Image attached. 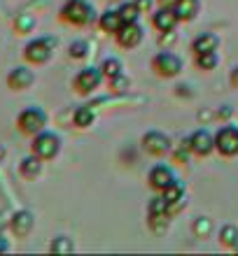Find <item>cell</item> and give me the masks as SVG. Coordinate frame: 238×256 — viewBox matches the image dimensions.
<instances>
[{
	"label": "cell",
	"mask_w": 238,
	"mask_h": 256,
	"mask_svg": "<svg viewBox=\"0 0 238 256\" xmlns=\"http://www.w3.org/2000/svg\"><path fill=\"white\" fill-rule=\"evenodd\" d=\"M35 226V214L31 210H17L10 219V230H12L17 238H26L31 236V230Z\"/></svg>",
	"instance_id": "10"
},
{
	"label": "cell",
	"mask_w": 238,
	"mask_h": 256,
	"mask_svg": "<svg viewBox=\"0 0 238 256\" xmlns=\"http://www.w3.org/2000/svg\"><path fill=\"white\" fill-rule=\"evenodd\" d=\"M161 212H168V200L163 196H157L150 200V214H161Z\"/></svg>",
	"instance_id": "31"
},
{
	"label": "cell",
	"mask_w": 238,
	"mask_h": 256,
	"mask_svg": "<svg viewBox=\"0 0 238 256\" xmlns=\"http://www.w3.org/2000/svg\"><path fill=\"white\" fill-rule=\"evenodd\" d=\"M59 40L56 38H35L24 47V61L31 66H45L52 58Z\"/></svg>",
	"instance_id": "1"
},
{
	"label": "cell",
	"mask_w": 238,
	"mask_h": 256,
	"mask_svg": "<svg viewBox=\"0 0 238 256\" xmlns=\"http://www.w3.org/2000/svg\"><path fill=\"white\" fill-rule=\"evenodd\" d=\"M150 226L154 233H163L168 228V212H161V214H150Z\"/></svg>",
	"instance_id": "28"
},
{
	"label": "cell",
	"mask_w": 238,
	"mask_h": 256,
	"mask_svg": "<svg viewBox=\"0 0 238 256\" xmlns=\"http://www.w3.org/2000/svg\"><path fill=\"white\" fill-rule=\"evenodd\" d=\"M73 122H75V126L80 128H89L91 124L96 122V112L91 105H84V108H77L75 114H73Z\"/></svg>",
	"instance_id": "20"
},
{
	"label": "cell",
	"mask_w": 238,
	"mask_h": 256,
	"mask_svg": "<svg viewBox=\"0 0 238 256\" xmlns=\"http://www.w3.org/2000/svg\"><path fill=\"white\" fill-rule=\"evenodd\" d=\"M7 158V149H5V144H0V163Z\"/></svg>",
	"instance_id": "39"
},
{
	"label": "cell",
	"mask_w": 238,
	"mask_h": 256,
	"mask_svg": "<svg viewBox=\"0 0 238 256\" xmlns=\"http://www.w3.org/2000/svg\"><path fill=\"white\" fill-rule=\"evenodd\" d=\"M173 182H175V175H173V170H170L168 166H154V168L150 170V184L154 189L163 191Z\"/></svg>",
	"instance_id": "14"
},
{
	"label": "cell",
	"mask_w": 238,
	"mask_h": 256,
	"mask_svg": "<svg viewBox=\"0 0 238 256\" xmlns=\"http://www.w3.org/2000/svg\"><path fill=\"white\" fill-rule=\"evenodd\" d=\"M42 158L40 156H35L33 152H31V156H26V158H21L19 163V175L24 177V180H38V177L42 175Z\"/></svg>",
	"instance_id": "13"
},
{
	"label": "cell",
	"mask_w": 238,
	"mask_h": 256,
	"mask_svg": "<svg viewBox=\"0 0 238 256\" xmlns=\"http://www.w3.org/2000/svg\"><path fill=\"white\" fill-rule=\"evenodd\" d=\"M68 54L70 58H75V61H80V58H87L89 54V42L87 40H73L68 47Z\"/></svg>",
	"instance_id": "23"
},
{
	"label": "cell",
	"mask_w": 238,
	"mask_h": 256,
	"mask_svg": "<svg viewBox=\"0 0 238 256\" xmlns=\"http://www.w3.org/2000/svg\"><path fill=\"white\" fill-rule=\"evenodd\" d=\"M98 24H101V28L105 30V33H117V30L124 26L122 16H119V10H117V12H115V10H108V12L101 16V21H98Z\"/></svg>",
	"instance_id": "19"
},
{
	"label": "cell",
	"mask_w": 238,
	"mask_h": 256,
	"mask_svg": "<svg viewBox=\"0 0 238 256\" xmlns=\"http://www.w3.org/2000/svg\"><path fill=\"white\" fill-rule=\"evenodd\" d=\"M143 149L152 156H163L170 149V138L159 130H150L143 135Z\"/></svg>",
	"instance_id": "11"
},
{
	"label": "cell",
	"mask_w": 238,
	"mask_h": 256,
	"mask_svg": "<svg viewBox=\"0 0 238 256\" xmlns=\"http://www.w3.org/2000/svg\"><path fill=\"white\" fill-rule=\"evenodd\" d=\"M136 5L140 12H150L152 10V0H136Z\"/></svg>",
	"instance_id": "32"
},
{
	"label": "cell",
	"mask_w": 238,
	"mask_h": 256,
	"mask_svg": "<svg viewBox=\"0 0 238 256\" xmlns=\"http://www.w3.org/2000/svg\"><path fill=\"white\" fill-rule=\"evenodd\" d=\"M231 84L233 86H238V66L231 70Z\"/></svg>",
	"instance_id": "37"
},
{
	"label": "cell",
	"mask_w": 238,
	"mask_h": 256,
	"mask_svg": "<svg viewBox=\"0 0 238 256\" xmlns=\"http://www.w3.org/2000/svg\"><path fill=\"white\" fill-rule=\"evenodd\" d=\"M189 144H191V152L196 156H208L215 149V135L208 128H198L196 133L189 138Z\"/></svg>",
	"instance_id": "12"
},
{
	"label": "cell",
	"mask_w": 238,
	"mask_h": 256,
	"mask_svg": "<svg viewBox=\"0 0 238 256\" xmlns=\"http://www.w3.org/2000/svg\"><path fill=\"white\" fill-rule=\"evenodd\" d=\"M217 116H219V119H229V116H231V108H222L217 112Z\"/></svg>",
	"instance_id": "34"
},
{
	"label": "cell",
	"mask_w": 238,
	"mask_h": 256,
	"mask_svg": "<svg viewBox=\"0 0 238 256\" xmlns=\"http://www.w3.org/2000/svg\"><path fill=\"white\" fill-rule=\"evenodd\" d=\"M219 44V38L215 33H201L196 40L191 42V49L196 54H205V52H215Z\"/></svg>",
	"instance_id": "16"
},
{
	"label": "cell",
	"mask_w": 238,
	"mask_h": 256,
	"mask_svg": "<svg viewBox=\"0 0 238 256\" xmlns=\"http://www.w3.org/2000/svg\"><path fill=\"white\" fill-rule=\"evenodd\" d=\"M140 10H138L136 2H124L122 7H119V16H122L124 24H129V21H138V16H140Z\"/></svg>",
	"instance_id": "25"
},
{
	"label": "cell",
	"mask_w": 238,
	"mask_h": 256,
	"mask_svg": "<svg viewBox=\"0 0 238 256\" xmlns=\"http://www.w3.org/2000/svg\"><path fill=\"white\" fill-rule=\"evenodd\" d=\"M175 88H177V94H180V96H189V91H187L189 86H184V84H180V86H175Z\"/></svg>",
	"instance_id": "38"
},
{
	"label": "cell",
	"mask_w": 238,
	"mask_h": 256,
	"mask_svg": "<svg viewBox=\"0 0 238 256\" xmlns=\"http://www.w3.org/2000/svg\"><path fill=\"white\" fill-rule=\"evenodd\" d=\"M5 82H7V86L12 88V91H26V88L33 86L35 72L31 70V68H26V66H17V68H12V70L7 72Z\"/></svg>",
	"instance_id": "7"
},
{
	"label": "cell",
	"mask_w": 238,
	"mask_h": 256,
	"mask_svg": "<svg viewBox=\"0 0 238 256\" xmlns=\"http://www.w3.org/2000/svg\"><path fill=\"white\" fill-rule=\"evenodd\" d=\"M219 240H222L224 244H229V247H238V228L233 226V224L222 226V230H219Z\"/></svg>",
	"instance_id": "22"
},
{
	"label": "cell",
	"mask_w": 238,
	"mask_h": 256,
	"mask_svg": "<svg viewBox=\"0 0 238 256\" xmlns=\"http://www.w3.org/2000/svg\"><path fill=\"white\" fill-rule=\"evenodd\" d=\"M161 2V7H168V10H175V5H177V0H159Z\"/></svg>",
	"instance_id": "35"
},
{
	"label": "cell",
	"mask_w": 238,
	"mask_h": 256,
	"mask_svg": "<svg viewBox=\"0 0 238 256\" xmlns=\"http://www.w3.org/2000/svg\"><path fill=\"white\" fill-rule=\"evenodd\" d=\"M210 230H212V222L208 216H198L196 222H194V233H196L198 238H205Z\"/></svg>",
	"instance_id": "29"
},
{
	"label": "cell",
	"mask_w": 238,
	"mask_h": 256,
	"mask_svg": "<svg viewBox=\"0 0 238 256\" xmlns=\"http://www.w3.org/2000/svg\"><path fill=\"white\" fill-rule=\"evenodd\" d=\"M163 198L168 200V205H170V202L182 200V198H184V186L175 180V182L170 184V186H166V189H163Z\"/></svg>",
	"instance_id": "24"
},
{
	"label": "cell",
	"mask_w": 238,
	"mask_h": 256,
	"mask_svg": "<svg viewBox=\"0 0 238 256\" xmlns=\"http://www.w3.org/2000/svg\"><path fill=\"white\" fill-rule=\"evenodd\" d=\"M115 35H117V42H119L124 49H133V47H138V44L143 42L145 33H143V28H140L138 21H129V24H124Z\"/></svg>",
	"instance_id": "9"
},
{
	"label": "cell",
	"mask_w": 238,
	"mask_h": 256,
	"mask_svg": "<svg viewBox=\"0 0 238 256\" xmlns=\"http://www.w3.org/2000/svg\"><path fill=\"white\" fill-rule=\"evenodd\" d=\"M103 70L101 68H84V70H80V72L75 74V80H73V86L80 91V94H91L94 88L101 86V82H103Z\"/></svg>",
	"instance_id": "5"
},
{
	"label": "cell",
	"mask_w": 238,
	"mask_h": 256,
	"mask_svg": "<svg viewBox=\"0 0 238 256\" xmlns=\"http://www.w3.org/2000/svg\"><path fill=\"white\" fill-rule=\"evenodd\" d=\"M215 149L222 156H236L238 154V128L236 126H222L215 135Z\"/></svg>",
	"instance_id": "6"
},
{
	"label": "cell",
	"mask_w": 238,
	"mask_h": 256,
	"mask_svg": "<svg viewBox=\"0 0 238 256\" xmlns=\"http://www.w3.org/2000/svg\"><path fill=\"white\" fill-rule=\"evenodd\" d=\"M129 86H131V80L124 72L115 74V77L110 80V88H115V91H119V94H122V91H126Z\"/></svg>",
	"instance_id": "30"
},
{
	"label": "cell",
	"mask_w": 238,
	"mask_h": 256,
	"mask_svg": "<svg viewBox=\"0 0 238 256\" xmlns=\"http://www.w3.org/2000/svg\"><path fill=\"white\" fill-rule=\"evenodd\" d=\"M101 70H103V74H105L108 80H112L115 74L122 72V61H119V58H115V56H110V58H105V61H103Z\"/></svg>",
	"instance_id": "26"
},
{
	"label": "cell",
	"mask_w": 238,
	"mask_h": 256,
	"mask_svg": "<svg viewBox=\"0 0 238 256\" xmlns=\"http://www.w3.org/2000/svg\"><path fill=\"white\" fill-rule=\"evenodd\" d=\"M5 252H10V240L0 233V254H5Z\"/></svg>",
	"instance_id": "33"
},
{
	"label": "cell",
	"mask_w": 238,
	"mask_h": 256,
	"mask_svg": "<svg viewBox=\"0 0 238 256\" xmlns=\"http://www.w3.org/2000/svg\"><path fill=\"white\" fill-rule=\"evenodd\" d=\"M35 26H38V21H35L33 14H28V12L17 14V19H14V33H17V35H28V33H33Z\"/></svg>",
	"instance_id": "18"
},
{
	"label": "cell",
	"mask_w": 238,
	"mask_h": 256,
	"mask_svg": "<svg viewBox=\"0 0 238 256\" xmlns=\"http://www.w3.org/2000/svg\"><path fill=\"white\" fill-rule=\"evenodd\" d=\"M198 7H201L198 0H177V5H175L177 19L180 21H191L198 14Z\"/></svg>",
	"instance_id": "17"
},
{
	"label": "cell",
	"mask_w": 238,
	"mask_h": 256,
	"mask_svg": "<svg viewBox=\"0 0 238 256\" xmlns=\"http://www.w3.org/2000/svg\"><path fill=\"white\" fill-rule=\"evenodd\" d=\"M152 68H154L157 74H161V77H175V74H180V70H182V61H180L175 54H170V52H161V54L154 56Z\"/></svg>",
	"instance_id": "8"
},
{
	"label": "cell",
	"mask_w": 238,
	"mask_h": 256,
	"mask_svg": "<svg viewBox=\"0 0 238 256\" xmlns=\"http://www.w3.org/2000/svg\"><path fill=\"white\" fill-rule=\"evenodd\" d=\"M177 14L175 10H168V7H161L157 14H154V26L161 30V33H170L173 28L177 26Z\"/></svg>",
	"instance_id": "15"
},
{
	"label": "cell",
	"mask_w": 238,
	"mask_h": 256,
	"mask_svg": "<svg viewBox=\"0 0 238 256\" xmlns=\"http://www.w3.org/2000/svg\"><path fill=\"white\" fill-rule=\"evenodd\" d=\"M31 152H33L35 156H40L42 161H52V158H56L59 152H61V138L45 128V130H40L38 135H33Z\"/></svg>",
	"instance_id": "3"
},
{
	"label": "cell",
	"mask_w": 238,
	"mask_h": 256,
	"mask_svg": "<svg viewBox=\"0 0 238 256\" xmlns=\"http://www.w3.org/2000/svg\"><path fill=\"white\" fill-rule=\"evenodd\" d=\"M61 19L73 26H89L96 19V10L87 0H68L61 7Z\"/></svg>",
	"instance_id": "2"
},
{
	"label": "cell",
	"mask_w": 238,
	"mask_h": 256,
	"mask_svg": "<svg viewBox=\"0 0 238 256\" xmlns=\"http://www.w3.org/2000/svg\"><path fill=\"white\" fill-rule=\"evenodd\" d=\"M196 66L201 68V70H215V66H217V54H215V52L196 54Z\"/></svg>",
	"instance_id": "27"
},
{
	"label": "cell",
	"mask_w": 238,
	"mask_h": 256,
	"mask_svg": "<svg viewBox=\"0 0 238 256\" xmlns=\"http://www.w3.org/2000/svg\"><path fill=\"white\" fill-rule=\"evenodd\" d=\"M45 126H47V112L42 108H35V105L21 110L19 116H17V128L24 135H31V138L45 130Z\"/></svg>",
	"instance_id": "4"
},
{
	"label": "cell",
	"mask_w": 238,
	"mask_h": 256,
	"mask_svg": "<svg viewBox=\"0 0 238 256\" xmlns=\"http://www.w3.org/2000/svg\"><path fill=\"white\" fill-rule=\"evenodd\" d=\"M73 250H75V244L68 236H56L49 244V252H54V254H70Z\"/></svg>",
	"instance_id": "21"
},
{
	"label": "cell",
	"mask_w": 238,
	"mask_h": 256,
	"mask_svg": "<svg viewBox=\"0 0 238 256\" xmlns=\"http://www.w3.org/2000/svg\"><path fill=\"white\" fill-rule=\"evenodd\" d=\"M173 40H175V35H173V30H170V33H168V35H163V38H161L159 42H161V44H170Z\"/></svg>",
	"instance_id": "36"
}]
</instances>
